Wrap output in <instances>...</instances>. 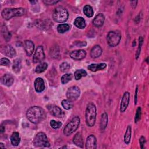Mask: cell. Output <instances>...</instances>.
Returning a JSON list of instances; mask_svg holds the SVG:
<instances>
[{"instance_id": "1", "label": "cell", "mask_w": 149, "mask_h": 149, "mask_svg": "<svg viewBox=\"0 0 149 149\" xmlns=\"http://www.w3.org/2000/svg\"><path fill=\"white\" fill-rule=\"evenodd\" d=\"M26 116L31 123L37 124L45 119L46 113L41 107L39 106H33L27 109Z\"/></svg>"}, {"instance_id": "2", "label": "cell", "mask_w": 149, "mask_h": 149, "mask_svg": "<svg viewBox=\"0 0 149 149\" xmlns=\"http://www.w3.org/2000/svg\"><path fill=\"white\" fill-rule=\"evenodd\" d=\"M96 115L97 109L95 105L92 102L88 103L87 105L85 113L86 123L88 126L92 127L94 125L96 119Z\"/></svg>"}, {"instance_id": "3", "label": "cell", "mask_w": 149, "mask_h": 149, "mask_svg": "<svg viewBox=\"0 0 149 149\" xmlns=\"http://www.w3.org/2000/svg\"><path fill=\"white\" fill-rule=\"evenodd\" d=\"M69 17V13L66 8L62 6H57L55 8L52 17L54 21L58 23H62L66 21Z\"/></svg>"}, {"instance_id": "4", "label": "cell", "mask_w": 149, "mask_h": 149, "mask_svg": "<svg viewBox=\"0 0 149 149\" xmlns=\"http://www.w3.org/2000/svg\"><path fill=\"white\" fill-rule=\"evenodd\" d=\"M24 13L25 9L23 8H5L2 11L1 15L5 20H9L13 17L23 16Z\"/></svg>"}, {"instance_id": "5", "label": "cell", "mask_w": 149, "mask_h": 149, "mask_svg": "<svg viewBox=\"0 0 149 149\" xmlns=\"http://www.w3.org/2000/svg\"><path fill=\"white\" fill-rule=\"evenodd\" d=\"M80 122V119L79 116L73 117L64 127L63 134L66 136H69L73 133L79 127Z\"/></svg>"}, {"instance_id": "6", "label": "cell", "mask_w": 149, "mask_h": 149, "mask_svg": "<svg viewBox=\"0 0 149 149\" xmlns=\"http://www.w3.org/2000/svg\"><path fill=\"white\" fill-rule=\"evenodd\" d=\"M33 144L36 147H48L50 146L47 135L42 132L38 133L34 138Z\"/></svg>"}, {"instance_id": "7", "label": "cell", "mask_w": 149, "mask_h": 149, "mask_svg": "<svg viewBox=\"0 0 149 149\" xmlns=\"http://www.w3.org/2000/svg\"><path fill=\"white\" fill-rule=\"evenodd\" d=\"M121 39V34L118 31H111L107 36L108 44L112 47L118 45Z\"/></svg>"}, {"instance_id": "8", "label": "cell", "mask_w": 149, "mask_h": 149, "mask_svg": "<svg viewBox=\"0 0 149 149\" xmlns=\"http://www.w3.org/2000/svg\"><path fill=\"white\" fill-rule=\"evenodd\" d=\"M80 94V88L76 86L69 87L66 91V97L71 101H76Z\"/></svg>"}, {"instance_id": "9", "label": "cell", "mask_w": 149, "mask_h": 149, "mask_svg": "<svg viewBox=\"0 0 149 149\" xmlns=\"http://www.w3.org/2000/svg\"><path fill=\"white\" fill-rule=\"evenodd\" d=\"M47 107L49 113L55 117L61 118H62L65 115L63 111L59 107L55 105L49 104L47 106Z\"/></svg>"}, {"instance_id": "10", "label": "cell", "mask_w": 149, "mask_h": 149, "mask_svg": "<svg viewBox=\"0 0 149 149\" xmlns=\"http://www.w3.org/2000/svg\"><path fill=\"white\" fill-rule=\"evenodd\" d=\"M45 58V54L43 49V47L39 45L36 49V51L33 55V61L34 63L41 62Z\"/></svg>"}, {"instance_id": "11", "label": "cell", "mask_w": 149, "mask_h": 149, "mask_svg": "<svg viewBox=\"0 0 149 149\" xmlns=\"http://www.w3.org/2000/svg\"><path fill=\"white\" fill-rule=\"evenodd\" d=\"M129 100H130V93L128 91H126L123 94L121 100V102L120 105V111L121 112H124L126 111L129 105Z\"/></svg>"}, {"instance_id": "12", "label": "cell", "mask_w": 149, "mask_h": 149, "mask_svg": "<svg viewBox=\"0 0 149 149\" xmlns=\"http://www.w3.org/2000/svg\"><path fill=\"white\" fill-rule=\"evenodd\" d=\"M1 51L3 54L10 58H13L16 55L15 49L13 47L10 45H6L2 47L1 48Z\"/></svg>"}, {"instance_id": "13", "label": "cell", "mask_w": 149, "mask_h": 149, "mask_svg": "<svg viewBox=\"0 0 149 149\" xmlns=\"http://www.w3.org/2000/svg\"><path fill=\"white\" fill-rule=\"evenodd\" d=\"M69 55L72 59L74 60H81L86 57V52L83 49L75 50L72 51Z\"/></svg>"}, {"instance_id": "14", "label": "cell", "mask_w": 149, "mask_h": 149, "mask_svg": "<svg viewBox=\"0 0 149 149\" xmlns=\"http://www.w3.org/2000/svg\"><path fill=\"white\" fill-rule=\"evenodd\" d=\"M97 148V139L96 137L91 134L88 136L86 139V148L87 149H95Z\"/></svg>"}, {"instance_id": "15", "label": "cell", "mask_w": 149, "mask_h": 149, "mask_svg": "<svg viewBox=\"0 0 149 149\" xmlns=\"http://www.w3.org/2000/svg\"><path fill=\"white\" fill-rule=\"evenodd\" d=\"M34 85L35 90L37 93H41L45 89V83L43 79L41 77L36 78Z\"/></svg>"}, {"instance_id": "16", "label": "cell", "mask_w": 149, "mask_h": 149, "mask_svg": "<svg viewBox=\"0 0 149 149\" xmlns=\"http://www.w3.org/2000/svg\"><path fill=\"white\" fill-rule=\"evenodd\" d=\"M1 81L2 84L7 87H10L14 82V78L12 74L6 73L3 74V76L1 77Z\"/></svg>"}, {"instance_id": "17", "label": "cell", "mask_w": 149, "mask_h": 149, "mask_svg": "<svg viewBox=\"0 0 149 149\" xmlns=\"http://www.w3.org/2000/svg\"><path fill=\"white\" fill-rule=\"evenodd\" d=\"M24 48L26 51V53L27 56H30L32 55L34 49V44L33 42L30 40H27L24 41Z\"/></svg>"}, {"instance_id": "18", "label": "cell", "mask_w": 149, "mask_h": 149, "mask_svg": "<svg viewBox=\"0 0 149 149\" xmlns=\"http://www.w3.org/2000/svg\"><path fill=\"white\" fill-rule=\"evenodd\" d=\"M105 21V16L102 13H98L97 15L93 21V24L97 27H101Z\"/></svg>"}, {"instance_id": "19", "label": "cell", "mask_w": 149, "mask_h": 149, "mask_svg": "<svg viewBox=\"0 0 149 149\" xmlns=\"http://www.w3.org/2000/svg\"><path fill=\"white\" fill-rule=\"evenodd\" d=\"M102 53V49L99 45H94L90 51V56L92 58L99 57Z\"/></svg>"}, {"instance_id": "20", "label": "cell", "mask_w": 149, "mask_h": 149, "mask_svg": "<svg viewBox=\"0 0 149 149\" xmlns=\"http://www.w3.org/2000/svg\"><path fill=\"white\" fill-rule=\"evenodd\" d=\"M107 66L106 63H93L88 66V69L92 72H96L97 70H101L104 69Z\"/></svg>"}, {"instance_id": "21", "label": "cell", "mask_w": 149, "mask_h": 149, "mask_svg": "<svg viewBox=\"0 0 149 149\" xmlns=\"http://www.w3.org/2000/svg\"><path fill=\"white\" fill-rule=\"evenodd\" d=\"M73 143L79 147H83V137L80 132L77 133L74 136L73 138Z\"/></svg>"}, {"instance_id": "22", "label": "cell", "mask_w": 149, "mask_h": 149, "mask_svg": "<svg viewBox=\"0 0 149 149\" xmlns=\"http://www.w3.org/2000/svg\"><path fill=\"white\" fill-rule=\"evenodd\" d=\"M10 142L13 146H17L19 144L20 142V137L18 132H14L12 133L10 136Z\"/></svg>"}, {"instance_id": "23", "label": "cell", "mask_w": 149, "mask_h": 149, "mask_svg": "<svg viewBox=\"0 0 149 149\" xmlns=\"http://www.w3.org/2000/svg\"><path fill=\"white\" fill-rule=\"evenodd\" d=\"M108 124V115L106 112H104L101 116L100 119V129L104 130Z\"/></svg>"}, {"instance_id": "24", "label": "cell", "mask_w": 149, "mask_h": 149, "mask_svg": "<svg viewBox=\"0 0 149 149\" xmlns=\"http://www.w3.org/2000/svg\"><path fill=\"white\" fill-rule=\"evenodd\" d=\"M74 24L76 27L81 29L85 28L86 26V21L82 17H76L74 21Z\"/></svg>"}, {"instance_id": "25", "label": "cell", "mask_w": 149, "mask_h": 149, "mask_svg": "<svg viewBox=\"0 0 149 149\" xmlns=\"http://www.w3.org/2000/svg\"><path fill=\"white\" fill-rule=\"evenodd\" d=\"M131 134H132V127L130 125H128L124 135V141L126 144H129L131 139Z\"/></svg>"}, {"instance_id": "26", "label": "cell", "mask_w": 149, "mask_h": 149, "mask_svg": "<svg viewBox=\"0 0 149 149\" xmlns=\"http://www.w3.org/2000/svg\"><path fill=\"white\" fill-rule=\"evenodd\" d=\"M83 13L87 17H91L94 14L93 8L89 5H85L83 8Z\"/></svg>"}, {"instance_id": "27", "label": "cell", "mask_w": 149, "mask_h": 149, "mask_svg": "<svg viewBox=\"0 0 149 149\" xmlns=\"http://www.w3.org/2000/svg\"><path fill=\"white\" fill-rule=\"evenodd\" d=\"M87 72L84 69H77L74 72V78L76 80L81 79V77H85L87 76Z\"/></svg>"}, {"instance_id": "28", "label": "cell", "mask_w": 149, "mask_h": 149, "mask_svg": "<svg viewBox=\"0 0 149 149\" xmlns=\"http://www.w3.org/2000/svg\"><path fill=\"white\" fill-rule=\"evenodd\" d=\"M22 68V63H21V61L20 59L17 58L16 59L13 61V64L12 66V69L13 70L15 73H19Z\"/></svg>"}, {"instance_id": "29", "label": "cell", "mask_w": 149, "mask_h": 149, "mask_svg": "<svg viewBox=\"0 0 149 149\" xmlns=\"http://www.w3.org/2000/svg\"><path fill=\"white\" fill-rule=\"evenodd\" d=\"M70 29V26L68 24H59L57 26V31L58 33L63 34Z\"/></svg>"}, {"instance_id": "30", "label": "cell", "mask_w": 149, "mask_h": 149, "mask_svg": "<svg viewBox=\"0 0 149 149\" xmlns=\"http://www.w3.org/2000/svg\"><path fill=\"white\" fill-rule=\"evenodd\" d=\"M48 68V65L45 62H41L38 65L35 69V72L37 73H41L44 72Z\"/></svg>"}, {"instance_id": "31", "label": "cell", "mask_w": 149, "mask_h": 149, "mask_svg": "<svg viewBox=\"0 0 149 149\" xmlns=\"http://www.w3.org/2000/svg\"><path fill=\"white\" fill-rule=\"evenodd\" d=\"M72 77H73V76L71 73H66L61 77V80L62 83L65 84L68 83L69 81H70L72 79Z\"/></svg>"}, {"instance_id": "32", "label": "cell", "mask_w": 149, "mask_h": 149, "mask_svg": "<svg viewBox=\"0 0 149 149\" xmlns=\"http://www.w3.org/2000/svg\"><path fill=\"white\" fill-rule=\"evenodd\" d=\"M62 105L66 110H69L71 109L73 107V103L72 101L69 100L68 99L67 100H63L62 101Z\"/></svg>"}, {"instance_id": "33", "label": "cell", "mask_w": 149, "mask_h": 149, "mask_svg": "<svg viewBox=\"0 0 149 149\" xmlns=\"http://www.w3.org/2000/svg\"><path fill=\"white\" fill-rule=\"evenodd\" d=\"M2 34L3 36V38L4 39L8 41L9 40H10V38H11V34L10 33H9V31L8 30L7 28L4 26L2 27Z\"/></svg>"}, {"instance_id": "34", "label": "cell", "mask_w": 149, "mask_h": 149, "mask_svg": "<svg viewBox=\"0 0 149 149\" xmlns=\"http://www.w3.org/2000/svg\"><path fill=\"white\" fill-rule=\"evenodd\" d=\"M143 43V37H140L139 38V46L137 48V50L136 54V59H137L139 55H140V53L141 51V46L142 44Z\"/></svg>"}, {"instance_id": "35", "label": "cell", "mask_w": 149, "mask_h": 149, "mask_svg": "<svg viewBox=\"0 0 149 149\" xmlns=\"http://www.w3.org/2000/svg\"><path fill=\"white\" fill-rule=\"evenodd\" d=\"M59 68H60V70L62 72H68L70 69V65L68 62H65L62 63L60 65Z\"/></svg>"}, {"instance_id": "36", "label": "cell", "mask_w": 149, "mask_h": 149, "mask_svg": "<svg viewBox=\"0 0 149 149\" xmlns=\"http://www.w3.org/2000/svg\"><path fill=\"white\" fill-rule=\"evenodd\" d=\"M50 126L54 129H57L60 128L62 125V123L61 122H58V121H55V120H51L50 121Z\"/></svg>"}, {"instance_id": "37", "label": "cell", "mask_w": 149, "mask_h": 149, "mask_svg": "<svg viewBox=\"0 0 149 149\" xmlns=\"http://www.w3.org/2000/svg\"><path fill=\"white\" fill-rule=\"evenodd\" d=\"M141 115V107H139L137 109L136 113L134 117V123H137V122L140 119Z\"/></svg>"}, {"instance_id": "38", "label": "cell", "mask_w": 149, "mask_h": 149, "mask_svg": "<svg viewBox=\"0 0 149 149\" xmlns=\"http://www.w3.org/2000/svg\"><path fill=\"white\" fill-rule=\"evenodd\" d=\"M0 63H1V65H2V66H8L10 64V61L6 58H2L1 59Z\"/></svg>"}, {"instance_id": "39", "label": "cell", "mask_w": 149, "mask_h": 149, "mask_svg": "<svg viewBox=\"0 0 149 149\" xmlns=\"http://www.w3.org/2000/svg\"><path fill=\"white\" fill-rule=\"evenodd\" d=\"M59 2V1H55V0H44V1H43V2L45 5H55Z\"/></svg>"}, {"instance_id": "40", "label": "cell", "mask_w": 149, "mask_h": 149, "mask_svg": "<svg viewBox=\"0 0 149 149\" xmlns=\"http://www.w3.org/2000/svg\"><path fill=\"white\" fill-rule=\"evenodd\" d=\"M146 139L144 137L141 136L140 139H139V143H140V147L141 149L144 148V144L146 143Z\"/></svg>"}, {"instance_id": "41", "label": "cell", "mask_w": 149, "mask_h": 149, "mask_svg": "<svg viewBox=\"0 0 149 149\" xmlns=\"http://www.w3.org/2000/svg\"><path fill=\"white\" fill-rule=\"evenodd\" d=\"M137 94H138V86H136V90H135V94H134V104H137Z\"/></svg>"}, {"instance_id": "42", "label": "cell", "mask_w": 149, "mask_h": 149, "mask_svg": "<svg viewBox=\"0 0 149 149\" xmlns=\"http://www.w3.org/2000/svg\"><path fill=\"white\" fill-rule=\"evenodd\" d=\"M130 3H131V6H132V8H135L136 7V5H137V1H131Z\"/></svg>"}, {"instance_id": "43", "label": "cell", "mask_w": 149, "mask_h": 149, "mask_svg": "<svg viewBox=\"0 0 149 149\" xmlns=\"http://www.w3.org/2000/svg\"><path fill=\"white\" fill-rule=\"evenodd\" d=\"M86 42H85V41H84V42H79L78 44H76V45L77 46H78V47H83V46H85V45H86Z\"/></svg>"}, {"instance_id": "44", "label": "cell", "mask_w": 149, "mask_h": 149, "mask_svg": "<svg viewBox=\"0 0 149 149\" xmlns=\"http://www.w3.org/2000/svg\"><path fill=\"white\" fill-rule=\"evenodd\" d=\"M4 130H5V127L3 126H1V133H3L4 132Z\"/></svg>"}, {"instance_id": "45", "label": "cell", "mask_w": 149, "mask_h": 149, "mask_svg": "<svg viewBox=\"0 0 149 149\" xmlns=\"http://www.w3.org/2000/svg\"><path fill=\"white\" fill-rule=\"evenodd\" d=\"M0 147L2 148H5V146L4 144L2 143H0Z\"/></svg>"}, {"instance_id": "46", "label": "cell", "mask_w": 149, "mask_h": 149, "mask_svg": "<svg viewBox=\"0 0 149 149\" xmlns=\"http://www.w3.org/2000/svg\"><path fill=\"white\" fill-rule=\"evenodd\" d=\"M30 2L31 3H32V4H34L35 3H37V1H30Z\"/></svg>"}, {"instance_id": "47", "label": "cell", "mask_w": 149, "mask_h": 149, "mask_svg": "<svg viewBox=\"0 0 149 149\" xmlns=\"http://www.w3.org/2000/svg\"><path fill=\"white\" fill-rule=\"evenodd\" d=\"M136 40H134V41H133V44H132V46H133V47H134V45H136Z\"/></svg>"}]
</instances>
